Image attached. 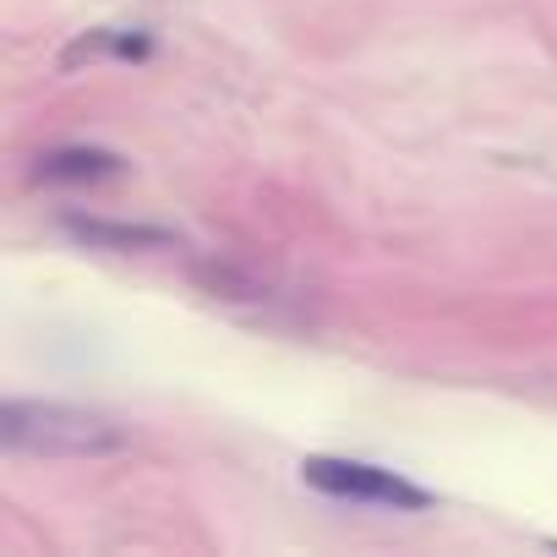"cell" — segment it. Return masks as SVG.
I'll use <instances>...</instances> for the list:
<instances>
[{"instance_id": "6da1fadb", "label": "cell", "mask_w": 557, "mask_h": 557, "mask_svg": "<svg viewBox=\"0 0 557 557\" xmlns=\"http://www.w3.org/2000/svg\"><path fill=\"white\" fill-rule=\"evenodd\" d=\"M0 443L39 459H104L132 443V432L99 410L55 399H7L0 405Z\"/></svg>"}, {"instance_id": "7a4b0ae2", "label": "cell", "mask_w": 557, "mask_h": 557, "mask_svg": "<svg viewBox=\"0 0 557 557\" xmlns=\"http://www.w3.org/2000/svg\"><path fill=\"white\" fill-rule=\"evenodd\" d=\"M301 475H307V486L345 497V503H377V508H410V513L432 503V492L410 486L405 475H394L383 465H361V459H307Z\"/></svg>"}, {"instance_id": "3957f363", "label": "cell", "mask_w": 557, "mask_h": 557, "mask_svg": "<svg viewBox=\"0 0 557 557\" xmlns=\"http://www.w3.org/2000/svg\"><path fill=\"white\" fill-rule=\"evenodd\" d=\"M61 230L94 251H175V235L170 230H153V224H121V219H94V213H61Z\"/></svg>"}, {"instance_id": "277c9868", "label": "cell", "mask_w": 557, "mask_h": 557, "mask_svg": "<svg viewBox=\"0 0 557 557\" xmlns=\"http://www.w3.org/2000/svg\"><path fill=\"white\" fill-rule=\"evenodd\" d=\"M121 170H126L121 153L88 148V143H66L34 159V181H55V186H99V181H115Z\"/></svg>"}]
</instances>
